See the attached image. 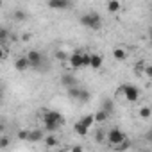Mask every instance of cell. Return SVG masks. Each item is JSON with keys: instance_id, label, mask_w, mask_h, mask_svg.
<instances>
[{"instance_id": "cell-32", "label": "cell", "mask_w": 152, "mask_h": 152, "mask_svg": "<svg viewBox=\"0 0 152 152\" xmlns=\"http://www.w3.org/2000/svg\"><path fill=\"white\" fill-rule=\"evenodd\" d=\"M145 138H147L148 141H152V127H150V129L147 131V134H145Z\"/></svg>"}, {"instance_id": "cell-18", "label": "cell", "mask_w": 152, "mask_h": 152, "mask_svg": "<svg viewBox=\"0 0 152 152\" xmlns=\"http://www.w3.org/2000/svg\"><path fill=\"white\" fill-rule=\"evenodd\" d=\"M79 95H81V88L75 86V88H70L68 90V97L73 99V100H79Z\"/></svg>"}, {"instance_id": "cell-27", "label": "cell", "mask_w": 152, "mask_h": 152, "mask_svg": "<svg viewBox=\"0 0 152 152\" xmlns=\"http://www.w3.org/2000/svg\"><path fill=\"white\" fill-rule=\"evenodd\" d=\"M56 57H57L59 61H66V59H70V54H66L64 50H57V52H56Z\"/></svg>"}, {"instance_id": "cell-26", "label": "cell", "mask_w": 152, "mask_h": 152, "mask_svg": "<svg viewBox=\"0 0 152 152\" xmlns=\"http://www.w3.org/2000/svg\"><path fill=\"white\" fill-rule=\"evenodd\" d=\"M43 127H45L47 132H56L61 125H59V124H43Z\"/></svg>"}, {"instance_id": "cell-10", "label": "cell", "mask_w": 152, "mask_h": 152, "mask_svg": "<svg viewBox=\"0 0 152 152\" xmlns=\"http://www.w3.org/2000/svg\"><path fill=\"white\" fill-rule=\"evenodd\" d=\"M48 7L57 9V11H64L70 7V2L68 0H48Z\"/></svg>"}, {"instance_id": "cell-25", "label": "cell", "mask_w": 152, "mask_h": 152, "mask_svg": "<svg viewBox=\"0 0 152 152\" xmlns=\"http://www.w3.org/2000/svg\"><path fill=\"white\" fill-rule=\"evenodd\" d=\"M7 38H9V31L7 29H0V43L6 45L7 43Z\"/></svg>"}, {"instance_id": "cell-16", "label": "cell", "mask_w": 152, "mask_h": 152, "mask_svg": "<svg viewBox=\"0 0 152 152\" xmlns=\"http://www.w3.org/2000/svg\"><path fill=\"white\" fill-rule=\"evenodd\" d=\"M113 57L116 61H125L127 59V52L124 48H113Z\"/></svg>"}, {"instance_id": "cell-13", "label": "cell", "mask_w": 152, "mask_h": 152, "mask_svg": "<svg viewBox=\"0 0 152 152\" xmlns=\"http://www.w3.org/2000/svg\"><path fill=\"white\" fill-rule=\"evenodd\" d=\"M73 131L77 132L79 136H86L90 129H88V127H86V125H84V124H83L81 120H79V122H75V124H73Z\"/></svg>"}, {"instance_id": "cell-21", "label": "cell", "mask_w": 152, "mask_h": 152, "mask_svg": "<svg viewBox=\"0 0 152 152\" xmlns=\"http://www.w3.org/2000/svg\"><path fill=\"white\" fill-rule=\"evenodd\" d=\"M13 16H15L16 22H23V20H27V13L22 11V9H16V11L13 13Z\"/></svg>"}, {"instance_id": "cell-7", "label": "cell", "mask_w": 152, "mask_h": 152, "mask_svg": "<svg viewBox=\"0 0 152 152\" xmlns=\"http://www.w3.org/2000/svg\"><path fill=\"white\" fill-rule=\"evenodd\" d=\"M15 68L18 72H27L29 68H32V64H31V61H29L27 56H20V57L15 59Z\"/></svg>"}, {"instance_id": "cell-6", "label": "cell", "mask_w": 152, "mask_h": 152, "mask_svg": "<svg viewBox=\"0 0 152 152\" xmlns=\"http://www.w3.org/2000/svg\"><path fill=\"white\" fill-rule=\"evenodd\" d=\"M83 56H84V52H81V50H75V52H72V54H70L68 63H70V66H72L73 70L83 68Z\"/></svg>"}, {"instance_id": "cell-24", "label": "cell", "mask_w": 152, "mask_h": 152, "mask_svg": "<svg viewBox=\"0 0 152 152\" xmlns=\"http://www.w3.org/2000/svg\"><path fill=\"white\" fill-rule=\"evenodd\" d=\"M91 99V95H90V91L88 90H83L81 88V95H79V102H88Z\"/></svg>"}, {"instance_id": "cell-23", "label": "cell", "mask_w": 152, "mask_h": 152, "mask_svg": "<svg viewBox=\"0 0 152 152\" xmlns=\"http://www.w3.org/2000/svg\"><path fill=\"white\" fill-rule=\"evenodd\" d=\"M90 66H91V54L84 52V56H83V68H90Z\"/></svg>"}, {"instance_id": "cell-2", "label": "cell", "mask_w": 152, "mask_h": 152, "mask_svg": "<svg viewBox=\"0 0 152 152\" xmlns=\"http://www.w3.org/2000/svg\"><path fill=\"white\" fill-rule=\"evenodd\" d=\"M125 140H127V136L118 127H113V129L107 131V143H109V147H116V145L124 143Z\"/></svg>"}, {"instance_id": "cell-11", "label": "cell", "mask_w": 152, "mask_h": 152, "mask_svg": "<svg viewBox=\"0 0 152 152\" xmlns=\"http://www.w3.org/2000/svg\"><path fill=\"white\" fill-rule=\"evenodd\" d=\"M100 109H102V111H106V113L111 116V115L115 113V100H113V99H104V100H102Z\"/></svg>"}, {"instance_id": "cell-31", "label": "cell", "mask_w": 152, "mask_h": 152, "mask_svg": "<svg viewBox=\"0 0 152 152\" xmlns=\"http://www.w3.org/2000/svg\"><path fill=\"white\" fill-rule=\"evenodd\" d=\"M145 75L152 81V64H147V66H145Z\"/></svg>"}, {"instance_id": "cell-19", "label": "cell", "mask_w": 152, "mask_h": 152, "mask_svg": "<svg viewBox=\"0 0 152 152\" xmlns=\"http://www.w3.org/2000/svg\"><path fill=\"white\" fill-rule=\"evenodd\" d=\"M140 116H141L143 120L150 118V116H152V109H150L148 106H143V107H140Z\"/></svg>"}, {"instance_id": "cell-15", "label": "cell", "mask_w": 152, "mask_h": 152, "mask_svg": "<svg viewBox=\"0 0 152 152\" xmlns=\"http://www.w3.org/2000/svg\"><path fill=\"white\" fill-rule=\"evenodd\" d=\"M48 148H54V147H59V138H56L54 134H50V136H47L45 138V141H43Z\"/></svg>"}, {"instance_id": "cell-8", "label": "cell", "mask_w": 152, "mask_h": 152, "mask_svg": "<svg viewBox=\"0 0 152 152\" xmlns=\"http://www.w3.org/2000/svg\"><path fill=\"white\" fill-rule=\"evenodd\" d=\"M45 129H31L29 132V143H39V141H45V134H43Z\"/></svg>"}, {"instance_id": "cell-35", "label": "cell", "mask_w": 152, "mask_h": 152, "mask_svg": "<svg viewBox=\"0 0 152 152\" xmlns=\"http://www.w3.org/2000/svg\"><path fill=\"white\" fill-rule=\"evenodd\" d=\"M59 152H64V150H59Z\"/></svg>"}, {"instance_id": "cell-20", "label": "cell", "mask_w": 152, "mask_h": 152, "mask_svg": "<svg viewBox=\"0 0 152 152\" xmlns=\"http://www.w3.org/2000/svg\"><path fill=\"white\" fill-rule=\"evenodd\" d=\"M81 122H83V124L90 129V127L95 124V115H86V116H83V118H81Z\"/></svg>"}, {"instance_id": "cell-33", "label": "cell", "mask_w": 152, "mask_h": 152, "mask_svg": "<svg viewBox=\"0 0 152 152\" xmlns=\"http://www.w3.org/2000/svg\"><path fill=\"white\" fill-rule=\"evenodd\" d=\"M70 152H83V147L75 145V147H72V150H70Z\"/></svg>"}, {"instance_id": "cell-5", "label": "cell", "mask_w": 152, "mask_h": 152, "mask_svg": "<svg viewBox=\"0 0 152 152\" xmlns=\"http://www.w3.org/2000/svg\"><path fill=\"white\" fill-rule=\"evenodd\" d=\"M25 56L29 57L32 68H41V64H43V54H41L39 50H29Z\"/></svg>"}, {"instance_id": "cell-12", "label": "cell", "mask_w": 152, "mask_h": 152, "mask_svg": "<svg viewBox=\"0 0 152 152\" xmlns=\"http://www.w3.org/2000/svg\"><path fill=\"white\" fill-rule=\"evenodd\" d=\"M102 63H104V57H102L100 54H91V66H90V68H93V70H100Z\"/></svg>"}, {"instance_id": "cell-17", "label": "cell", "mask_w": 152, "mask_h": 152, "mask_svg": "<svg viewBox=\"0 0 152 152\" xmlns=\"http://www.w3.org/2000/svg\"><path fill=\"white\" fill-rule=\"evenodd\" d=\"M107 118H109V115H107L106 111H102V109H99V111L95 113V122H97V124H104Z\"/></svg>"}, {"instance_id": "cell-28", "label": "cell", "mask_w": 152, "mask_h": 152, "mask_svg": "<svg viewBox=\"0 0 152 152\" xmlns=\"http://www.w3.org/2000/svg\"><path fill=\"white\" fill-rule=\"evenodd\" d=\"M29 132H31V129H22V131H18V138L29 141Z\"/></svg>"}, {"instance_id": "cell-1", "label": "cell", "mask_w": 152, "mask_h": 152, "mask_svg": "<svg viewBox=\"0 0 152 152\" xmlns=\"http://www.w3.org/2000/svg\"><path fill=\"white\" fill-rule=\"evenodd\" d=\"M79 22H81L84 27L91 29V31H99V29L102 27V18H100V15H99V13H95V11L86 13V15H81Z\"/></svg>"}, {"instance_id": "cell-22", "label": "cell", "mask_w": 152, "mask_h": 152, "mask_svg": "<svg viewBox=\"0 0 152 152\" xmlns=\"http://www.w3.org/2000/svg\"><path fill=\"white\" fill-rule=\"evenodd\" d=\"M129 147H131V141H129V140H125L124 143H120V145H116V147H111V148H113L115 152H124V150H127Z\"/></svg>"}, {"instance_id": "cell-29", "label": "cell", "mask_w": 152, "mask_h": 152, "mask_svg": "<svg viewBox=\"0 0 152 152\" xmlns=\"http://www.w3.org/2000/svg\"><path fill=\"white\" fill-rule=\"evenodd\" d=\"M95 140H97L99 143H102L104 140H107V132H104V131H97V134H95Z\"/></svg>"}, {"instance_id": "cell-3", "label": "cell", "mask_w": 152, "mask_h": 152, "mask_svg": "<svg viewBox=\"0 0 152 152\" xmlns=\"http://www.w3.org/2000/svg\"><path fill=\"white\" fill-rule=\"evenodd\" d=\"M43 124H59V125H63V115L59 111H54V109L43 111Z\"/></svg>"}, {"instance_id": "cell-14", "label": "cell", "mask_w": 152, "mask_h": 152, "mask_svg": "<svg viewBox=\"0 0 152 152\" xmlns=\"http://www.w3.org/2000/svg\"><path fill=\"white\" fill-rule=\"evenodd\" d=\"M106 7H107V11H109V13H113V15H115V13H118V11L122 9V4L118 2V0H109V2L106 4Z\"/></svg>"}, {"instance_id": "cell-9", "label": "cell", "mask_w": 152, "mask_h": 152, "mask_svg": "<svg viewBox=\"0 0 152 152\" xmlns=\"http://www.w3.org/2000/svg\"><path fill=\"white\" fill-rule=\"evenodd\" d=\"M61 84H63L66 90H70V88H75V86H77V79H75L72 73H63V75H61Z\"/></svg>"}, {"instance_id": "cell-30", "label": "cell", "mask_w": 152, "mask_h": 152, "mask_svg": "<svg viewBox=\"0 0 152 152\" xmlns=\"http://www.w3.org/2000/svg\"><path fill=\"white\" fill-rule=\"evenodd\" d=\"M0 147H2V148H7V147H9V138H7V136H2V138H0Z\"/></svg>"}, {"instance_id": "cell-34", "label": "cell", "mask_w": 152, "mask_h": 152, "mask_svg": "<svg viewBox=\"0 0 152 152\" xmlns=\"http://www.w3.org/2000/svg\"><path fill=\"white\" fill-rule=\"evenodd\" d=\"M148 39L152 41V27H148Z\"/></svg>"}, {"instance_id": "cell-4", "label": "cell", "mask_w": 152, "mask_h": 152, "mask_svg": "<svg viewBox=\"0 0 152 152\" xmlns=\"http://www.w3.org/2000/svg\"><path fill=\"white\" fill-rule=\"evenodd\" d=\"M122 93H124V97L129 102H136L140 99V90L136 86H132V84H124L122 86Z\"/></svg>"}]
</instances>
